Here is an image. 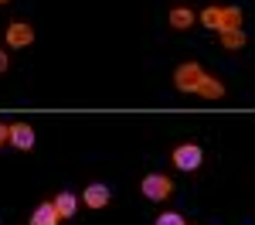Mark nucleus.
<instances>
[{
  "instance_id": "obj_1",
  "label": "nucleus",
  "mask_w": 255,
  "mask_h": 225,
  "mask_svg": "<svg viewBox=\"0 0 255 225\" xmlns=\"http://www.w3.org/2000/svg\"><path fill=\"white\" fill-rule=\"evenodd\" d=\"M201 65H194V61H187V65H180L177 68V75H174V82H177V89H184V92H197V82H201Z\"/></svg>"
},
{
  "instance_id": "obj_2",
  "label": "nucleus",
  "mask_w": 255,
  "mask_h": 225,
  "mask_svg": "<svg viewBox=\"0 0 255 225\" xmlns=\"http://www.w3.org/2000/svg\"><path fill=\"white\" fill-rule=\"evenodd\" d=\"M174 164L180 167V171H197V167H201V147H194V143L177 147L174 150Z\"/></svg>"
},
{
  "instance_id": "obj_3",
  "label": "nucleus",
  "mask_w": 255,
  "mask_h": 225,
  "mask_svg": "<svg viewBox=\"0 0 255 225\" xmlns=\"http://www.w3.org/2000/svg\"><path fill=\"white\" fill-rule=\"evenodd\" d=\"M143 195L153 198V202H163V198L170 195V178H163V174H150V178H143Z\"/></svg>"
},
{
  "instance_id": "obj_4",
  "label": "nucleus",
  "mask_w": 255,
  "mask_h": 225,
  "mask_svg": "<svg viewBox=\"0 0 255 225\" xmlns=\"http://www.w3.org/2000/svg\"><path fill=\"white\" fill-rule=\"evenodd\" d=\"M7 140L14 143V147H20V150H31V147H34V130H31L27 123H14V126L7 130Z\"/></svg>"
},
{
  "instance_id": "obj_5",
  "label": "nucleus",
  "mask_w": 255,
  "mask_h": 225,
  "mask_svg": "<svg viewBox=\"0 0 255 225\" xmlns=\"http://www.w3.org/2000/svg\"><path fill=\"white\" fill-rule=\"evenodd\" d=\"M7 41H10L14 48H27V44L34 41V31H31L27 24H10V27H7Z\"/></svg>"
},
{
  "instance_id": "obj_6",
  "label": "nucleus",
  "mask_w": 255,
  "mask_h": 225,
  "mask_svg": "<svg viewBox=\"0 0 255 225\" xmlns=\"http://www.w3.org/2000/svg\"><path fill=\"white\" fill-rule=\"evenodd\" d=\"M58 222H61V215H58V208H55V202L38 205L34 215H31V225H58Z\"/></svg>"
},
{
  "instance_id": "obj_7",
  "label": "nucleus",
  "mask_w": 255,
  "mask_h": 225,
  "mask_svg": "<svg viewBox=\"0 0 255 225\" xmlns=\"http://www.w3.org/2000/svg\"><path fill=\"white\" fill-rule=\"evenodd\" d=\"M82 198H85L89 208H102V205H109V188L106 184H89Z\"/></svg>"
},
{
  "instance_id": "obj_8",
  "label": "nucleus",
  "mask_w": 255,
  "mask_h": 225,
  "mask_svg": "<svg viewBox=\"0 0 255 225\" xmlns=\"http://www.w3.org/2000/svg\"><path fill=\"white\" fill-rule=\"evenodd\" d=\"M197 92H201V96H208V99H221V96H225V85H221L218 79H211V75H201Z\"/></svg>"
},
{
  "instance_id": "obj_9",
  "label": "nucleus",
  "mask_w": 255,
  "mask_h": 225,
  "mask_svg": "<svg viewBox=\"0 0 255 225\" xmlns=\"http://www.w3.org/2000/svg\"><path fill=\"white\" fill-rule=\"evenodd\" d=\"M191 24H194V10H191V7H174V10H170V27L184 31V27H191Z\"/></svg>"
},
{
  "instance_id": "obj_10",
  "label": "nucleus",
  "mask_w": 255,
  "mask_h": 225,
  "mask_svg": "<svg viewBox=\"0 0 255 225\" xmlns=\"http://www.w3.org/2000/svg\"><path fill=\"white\" fill-rule=\"evenodd\" d=\"M235 27H242V10L238 7L221 10V31H235Z\"/></svg>"
},
{
  "instance_id": "obj_11",
  "label": "nucleus",
  "mask_w": 255,
  "mask_h": 225,
  "mask_svg": "<svg viewBox=\"0 0 255 225\" xmlns=\"http://www.w3.org/2000/svg\"><path fill=\"white\" fill-rule=\"evenodd\" d=\"M55 208H58L61 219H72V215H75V208H79V202H75V195H58Z\"/></svg>"
},
{
  "instance_id": "obj_12",
  "label": "nucleus",
  "mask_w": 255,
  "mask_h": 225,
  "mask_svg": "<svg viewBox=\"0 0 255 225\" xmlns=\"http://www.w3.org/2000/svg\"><path fill=\"white\" fill-rule=\"evenodd\" d=\"M221 44H225V48H242V44H245V31H242V27L221 31Z\"/></svg>"
},
{
  "instance_id": "obj_13",
  "label": "nucleus",
  "mask_w": 255,
  "mask_h": 225,
  "mask_svg": "<svg viewBox=\"0 0 255 225\" xmlns=\"http://www.w3.org/2000/svg\"><path fill=\"white\" fill-rule=\"evenodd\" d=\"M201 20H204L211 31H221V10H218V7H208V10L201 14Z\"/></svg>"
},
{
  "instance_id": "obj_14",
  "label": "nucleus",
  "mask_w": 255,
  "mask_h": 225,
  "mask_svg": "<svg viewBox=\"0 0 255 225\" xmlns=\"http://www.w3.org/2000/svg\"><path fill=\"white\" fill-rule=\"evenodd\" d=\"M157 225H184V219L177 215V212H167V215H160Z\"/></svg>"
},
{
  "instance_id": "obj_15",
  "label": "nucleus",
  "mask_w": 255,
  "mask_h": 225,
  "mask_svg": "<svg viewBox=\"0 0 255 225\" xmlns=\"http://www.w3.org/2000/svg\"><path fill=\"white\" fill-rule=\"evenodd\" d=\"M3 72H7V55L0 51V75H3Z\"/></svg>"
},
{
  "instance_id": "obj_16",
  "label": "nucleus",
  "mask_w": 255,
  "mask_h": 225,
  "mask_svg": "<svg viewBox=\"0 0 255 225\" xmlns=\"http://www.w3.org/2000/svg\"><path fill=\"white\" fill-rule=\"evenodd\" d=\"M7 140V126H0V143Z\"/></svg>"
},
{
  "instance_id": "obj_17",
  "label": "nucleus",
  "mask_w": 255,
  "mask_h": 225,
  "mask_svg": "<svg viewBox=\"0 0 255 225\" xmlns=\"http://www.w3.org/2000/svg\"><path fill=\"white\" fill-rule=\"evenodd\" d=\"M0 3H3V0H0Z\"/></svg>"
}]
</instances>
